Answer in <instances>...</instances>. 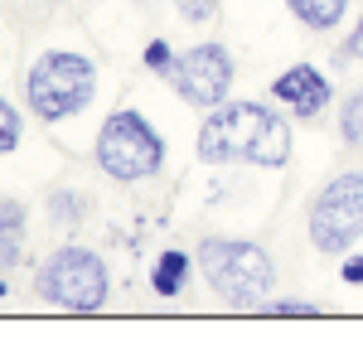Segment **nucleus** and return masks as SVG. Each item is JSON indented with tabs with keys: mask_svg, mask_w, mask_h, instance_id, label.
Listing matches in <instances>:
<instances>
[{
	"mask_svg": "<svg viewBox=\"0 0 363 339\" xmlns=\"http://www.w3.org/2000/svg\"><path fill=\"white\" fill-rule=\"evenodd\" d=\"M199 155L208 165H267L291 160V126L262 102H218L199 126Z\"/></svg>",
	"mask_w": 363,
	"mask_h": 339,
	"instance_id": "nucleus-1",
	"label": "nucleus"
},
{
	"mask_svg": "<svg viewBox=\"0 0 363 339\" xmlns=\"http://www.w3.org/2000/svg\"><path fill=\"white\" fill-rule=\"evenodd\" d=\"M194 262H199V272H203V282L213 286V296L228 301V306H238V311L267 301L272 286H277V262H272V252H267L262 243L203 238Z\"/></svg>",
	"mask_w": 363,
	"mask_h": 339,
	"instance_id": "nucleus-2",
	"label": "nucleus"
},
{
	"mask_svg": "<svg viewBox=\"0 0 363 339\" xmlns=\"http://www.w3.org/2000/svg\"><path fill=\"white\" fill-rule=\"evenodd\" d=\"M97 92V68L92 58L73 54V49H49V54L34 58L25 78V97H29V112L39 121H63V116L83 112Z\"/></svg>",
	"mask_w": 363,
	"mask_h": 339,
	"instance_id": "nucleus-3",
	"label": "nucleus"
},
{
	"mask_svg": "<svg viewBox=\"0 0 363 339\" xmlns=\"http://www.w3.org/2000/svg\"><path fill=\"white\" fill-rule=\"evenodd\" d=\"M92 155H97L102 174H112L116 184H136V179H150L155 170L165 165V141L155 136V126L140 112L121 107V112H112L102 121Z\"/></svg>",
	"mask_w": 363,
	"mask_h": 339,
	"instance_id": "nucleus-4",
	"label": "nucleus"
},
{
	"mask_svg": "<svg viewBox=\"0 0 363 339\" xmlns=\"http://www.w3.org/2000/svg\"><path fill=\"white\" fill-rule=\"evenodd\" d=\"M107 267L102 257L87 252V248H58V252L44 257L39 277H34V291L39 301H49L58 311H73V315H87V311H102L107 306Z\"/></svg>",
	"mask_w": 363,
	"mask_h": 339,
	"instance_id": "nucleus-5",
	"label": "nucleus"
},
{
	"mask_svg": "<svg viewBox=\"0 0 363 339\" xmlns=\"http://www.w3.org/2000/svg\"><path fill=\"white\" fill-rule=\"evenodd\" d=\"M359 238H363V170H344L310 204V243L320 252H349Z\"/></svg>",
	"mask_w": 363,
	"mask_h": 339,
	"instance_id": "nucleus-6",
	"label": "nucleus"
},
{
	"mask_svg": "<svg viewBox=\"0 0 363 339\" xmlns=\"http://www.w3.org/2000/svg\"><path fill=\"white\" fill-rule=\"evenodd\" d=\"M233 54H228L223 44H194V49H184V54H174V63L165 68L169 87L199 107V112H213L218 102L228 97V87H233Z\"/></svg>",
	"mask_w": 363,
	"mask_h": 339,
	"instance_id": "nucleus-7",
	"label": "nucleus"
},
{
	"mask_svg": "<svg viewBox=\"0 0 363 339\" xmlns=\"http://www.w3.org/2000/svg\"><path fill=\"white\" fill-rule=\"evenodd\" d=\"M272 97L281 107H291L296 116H320L330 107V78L315 63H296V68H286L272 83Z\"/></svg>",
	"mask_w": 363,
	"mask_h": 339,
	"instance_id": "nucleus-8",
	"label": "nucleus"
},
{
	"mask_svg": "<svg viewBox=\"0 0 363 339\" xmlns=\"http://www.w3.org/2000/svg\"><path fill=\"white\" fill-rule=\"evenodd\" d=\"M25 223H29V209L20 199H0V291H5V277L20 257V243H25Z\"/></svg>",
	"mask_w": 363,
	"mask_h": 339,
	"instance_id": "nucleus-9",
	"label": "nucleus"
},
{
	"mask_svg": "<svg viewBox=\"0 0 363 339\" xmlns=\"http://www.w3.org/2000/svg\"><path fill=\"white\" fill-rule=\"evenodd\" d=\"M291 5V15L301 20L306 29H335L339 20H344V10H349V0H286Z\"/></svg>",
	"mask_w": 363,
	"mask_h": 339,
	"instance_id": "nucleus-10",
	"label": "nucleus"
},
{
	"mask_svg": "<svg viewBox=\"0 0 363 339\" xmlns=\"http://www.w3.org/2000/svg\"><path fill=\"white\" fill-rule=\"evenodd\" d=\"M189 257L184 252H160V262H155V272H150V286L160 291V296H179L184 286H189Z\"/></svg>",
	"mask_w": 363,
	"mask_h": 339,
	"instance_id": "nucleus-11",
	"label": "nucleus"
},
{
	"mask_svg": "<svg viewBox=\"0 0 363 339\" xmlns=\"http://www.w3.org/2000/svg\"><path fill=\"white\" fill-rule=\"evenodd\" d=\"M339 136H344L349 150H363V87L349 92L344 107H339Z\"/></svg>",
	"mask_w": 363,
	"mask_h": 339,
	"instance_id": "nucleus-12",
	"label": "nucleus"
},
{
	"mask_svg": "<svg viewBox=\"0 0 363 339\" xmlns=\"http://www.w3.org/2000/svg\"><path fill=\"white\" fill-rule=\"evenodd\" d=\"M49 213H54L63 228H73V223L87 213V199L73 194V189H54V194H49Z\"/></svg>",
	"mask_w": 363,
	"mask_h": 339,
	"instance_id": "nucleus-13",
	"label": "nucleus"
},
{
	"mask_svg": "<svg viewBox=\"0 0 363 339\" xmlns=\"http://www.w3.org/2000/svg\"><path fill=\"white\" fill-rule=\"evenodd\" d=\"M15 145H20V112L0 97V155H10Z\"/></svg>",
	"mask_w": 363,
	"mask_h": 339,
	"instance_id": "nucleus-14",
	"label": "nucleus"
},
{
	"mask_svg": "<svg viewBox=\"0 0 363 339\" xmlns=\"http://www.w3.org/2000/svg\"><path fill=\"white\" fill-rule=\"evenodd\" d=\"M174 10H179V20H189V25H208V20L218 15V0H174Z\"/></svg>",
	"mask_w": 363,
	"mask_h": 339,
	"instance_id": "nucleus-15",
	"label": "nucleus"
},
{
	"mask_svg": "<svg viewBox=\"0 0 363 339\" xmlns=\"http://www.w3.org/2000/svg\"><path fill=\"white\" fill-rule=\"evenodd\" d=\"M267 311H272V315H286V320H306V315H315L320 306H310V301H272Z\"/></svg>",
	"mask_w": 363,
	"mask_h": 339,
	"instance_id": "nucleus-16",
	"label": "nucleus"
},
{
	"mask_svg": "<svg viewBox=\"0 0 363 339\" xmlns=\"http://www.w3.org/2000/svg\"><path fill=\"white\" fill-rule=\"evenodd\" d=\"M145 58H150L155 68H169V63H174V54H169L165 44H150V49H145Z\"/></svg>",
	"mask_w": 363,
	"mask_h": 339,
	"instance_id": "nucleus-17",
	"label": "nucleus"
},
{
	"mask_svg": "<svg viewBox=\"0 0 363 339\" xmlns=\"http://www.w3.org/2000/svg\"><path fill=\"white\" fill-rule=\"evenodd\" d=\"M344 282H354V286L363 282V257H349V262H344Z\"/></svg>",
	"mask_w": 363,
	"mask_h": 339,
	"instance_id": "nucleus-18",
	"label": "nucleus"
},
{
	"mask_svg": "<svg viewBox=\"0 0 363 339\" xmlns=\"http://www.w3.org/2000/svg\"><path fill=\"white\" fill-rule=\"evenodd\" d=\"M359 39H363V20H359Z\"/></svg>",
	"mask_w": 363,
	"mask_h": 339,
	"instance_id": "nucleus-19",
	"label": "nucleus"
}]
</instances>
